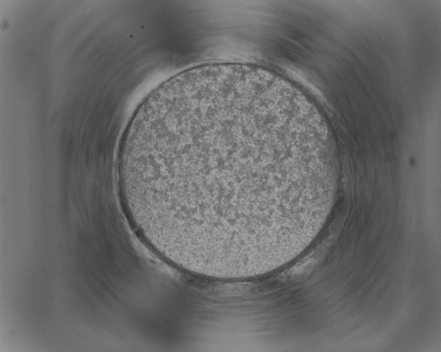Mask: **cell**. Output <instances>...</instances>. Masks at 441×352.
Returning <instances> with one entry per match:
<instances>
[{
  "instance_id": "6da1fadb",
  "label": "cell",
  "mask_w": 441,
  "mask_h": 352,
  "mask_svg": "<svg viewBox=\"0 0 441 352\" xmlns=\"http://www.w3.org/2000/svg\"><path fill=\"white\" fill-rule=\"evenodd\" d=\"M287 149L238 119L175 135L151 177L152 205L216 228L251 225L285 202L263 187V170L287 165Z\"/></svg>"
}]
</instances>
